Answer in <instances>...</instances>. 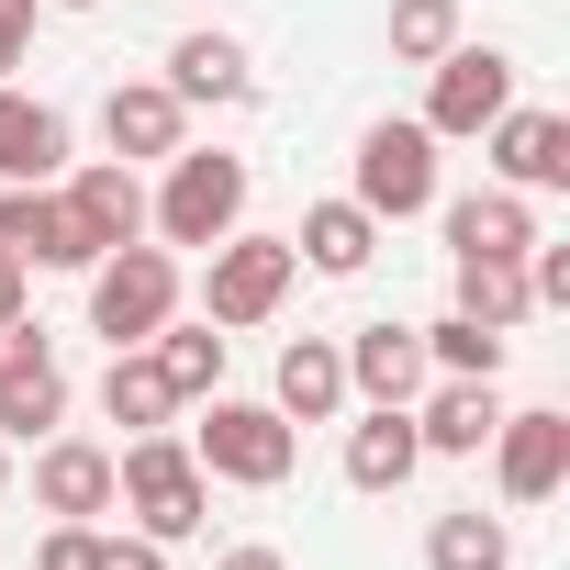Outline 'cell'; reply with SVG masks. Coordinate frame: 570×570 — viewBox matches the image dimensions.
I'll use <instances>...</instances> for the list:
<instances>
[{"label":"cell","mask_w":570,"mask_h":570,"mask_svg":"<svg viewBox=\"0 0 570 570\" xmlns=\"http://www.w3.org/2000/svg\"><path fill=\"white\" fill-rule=\"evenodd\" d=\"M112 503L135 514V537H157V548H190L202 525H213V470L190 459V436H135L124 459H112Z\"/></svg>","instance_id":"6da1fadb"},{"label":"cell","mask_w":570,"mask_h":570,"mask_svg":"<svg viewBox=\"0 0 570 570\" xmlns=\"http://www.w3.org/2000/svg\"><path fill=\"white\" fill-rule=\"evenodd\" d=\"M190 459L235 492H279L303 470V425L279 414V403H235V392H202L190 403Z\"/></svg>","instance_id":"7a4b0ae2"},{"label":"cell","mask_w":570,"mask_h":570,"mask_svg":"<svg viewBox=\"0 0 570 570\" xmlns=\"http://www.w3.org/2000/svg\"><path fill=\"white\" fill-rule=\"evenodd\" d=\"M235 224H246V157H224V146H179L168 179L146 190V235H157V246H224Z\"/></svg>","instance_id":"3957f363"},{"label":"cell","mask_w":570,"mask_h":570,"mask_svg":"<svg viewBox=\"0 0 570 570\" xmlns=\"http://www.w3.org/2000/svg\"><path fill=\"white\" fill-rule=\"evenodd\" d=\"M90 279V336H112V347H146L168 314H179V246H112V257H90L79 268Z\"/></svg>","instance_id":"277c9868"},{"label":"cell","mask_w":570,"mask_h":570,"mask_svg":"<svg viewBox=\"0 0 570 570\" xmlns=\"http://www.w3.org/2000/svg\"><path fill=\"white\" fill-rule=\"evenodd\" d=\"M213 268H202V314L235 336V325H268L279 303H292V279H303V257H292V235H224V246H202Z\"/></svg>","instance_id":"5b68a950"},{"label":"cell","mask_w":570,"mask_h":570,"mask_svg":"<svg viewBox=\"0 0 570 570\" xmlns=\"http://www.w3.org/2000/svg\"><path fill=\"white\" fill-rule=\"evenodd\" d=\"M347 202H358L370 224H414V213H436V135L381 112V124L358 135V179H347Z\"/></svg>","instance_id":"8992f818"},{"label":"cell","mask_w":570,"mask_h":570,"mask_svg":"<svg viewBox=\"0 0 570 570\" xmlns=\"http://www.w3.org/2000/svg\"><path fill=\"white\" fill-rule=\"evenodd\" d=\"M503 101H514V57H503V46H470V35H459V46H448V57L425 68V112H414V124H425L436 146H470V135H481V124H492Z\"/></svg>","instance_id":"52a82bcc"},{"label":"cell","mask_w":570,"mask_h":570,"mask_svg":"<svg viewBox=\"0 0 570 570\" xmlns=\"http://www.w3.org/2000/svg\"><path fill=\"white\" fill-rule=\"evenodd\" d=\"M481 157H492V179L503 190H570V112H537V101H503L492 124H481Z\"/></svg>","instance_id":"ba28073f"},{"label":"cell","mask_w":570,"mask_h":570,"mask_svg":"<svg viewBox=\"0 0 570 570\" xmlns=\"http://www.w3.org/2000/svg\"><path fill=\"white\" fill-rule=\"evenodd\" d=\"M101 146H112L124 168H168V157L190 146L179 90H168V79H112V90H101Z\"/></svg>","instance_id":"9c48e42d"},{"label":"cell","mask_w":570,"mask_h":570,"mask_svg":"<svg viewBox=\"0 0 570 570\" xmlns=\"http://www.w3.org/2000/svg\"><path fill=\"white\" fill-rule=\"evenodd\" d=\"M57 202H68V224L90 235V257H112V246H135V235H146V179H135L124 157H68Z\"/></svg>","instance_id":"30bf717a"},{"label":"cell","mask_w":570,"mask_h":570,"mask_svg":"<svg viewBox=\"0 0 570 570\" xmlns=\"http://www.w3.org/2000/svg\"><path fill=\"white\" fill-rule=\"evenodd\" d=\"M492 481H503V503H548V492L570 481V414H559V403L503 414V425H492Z\"/></svg>","instance_id":"8fae6325"},{"label":"cell","mask_w":570,"mask_h":570,"mask_svg":"<svg viewBox=\"0 0 570 570\" xmlns=\"http://www.w3.org/2000/svg\"><path fill=\"white\" fill-rule=\"evenodd\" d=\"M35 514H68V525H101L112 514V448L101 436H35Z\"/></svg>","instance_id":"7c38bea8"},{"label":"cell","mask_w":570,"mask_h":570,"mask_svg":"<svg viewBox=\"0 0 570 570\" xmlns=\"http://www.w3.org/2000/svg\"><path fill=\"white\" fill-rule=\"evenodd\" d=\"M336 358H347V403H414L436 381L414 325H358V336H336Z\"/></svg>","instance_id":"4fadbf2b"},{"label":"cell","mask_w":570,"mask_h":570,"mask_svg":"<svg viewBox=\"0 0 570 570\" xmlns=\"http://www.w3.org/2000/svg\"><path fill=\"white\" fill-rule=\"evenodd\" d=\"M68 179V112L35 90H0V190H46Z\"/></svg>","instance_id":"5bb4252c"},{"label":"cell","mask_w":570,"mask_h":570,"mask_svg":"<svg viewBox=\"0 0 570 570\" xmlns=\"http://www.w3.org/2000/svg\"><path fill=\"white\" fill-rule=\"evenodd\" d=\"M492 425H503V392H492V381H425V392H414V436H425V459H481Z\"/></svg>","instance_id":"9a60e30c"},{"label":"cell","mask_w":570,"mask_h":570,"mask_svg":"<svg viewBox=\"0 0 570 570\" xmlns=\"http://www.w3.org/2000/svg\"><path fill=\"white\" fill-rule=\"evenodd\" d=\"M0 257H23V268H90V235L68 224L57 179L46 190H0Z\"/></svg>","instance_id":"2e32d148"},{"label":"cell","mask_w":570,"mask_h":570,"mask_svg":"<svg viewBox=\"0 0 570 570\" xmlns=\"http://www.w3.org/2000/svg\"><path fill=\"white\" fill-rule=\"evenodd\" d=\"M168 90H179V112H235V101H257V68H246L235 35H179L168 46Z\"/></svg>","instance_id":"e0dca14e"},{"label":"cell","mask_w":570,"mask_h":570,"mask_svg":"<svg viewBox=\"0 0 570 570\" xmlns=\"http://www.w3.org/2000/svg\"><path fill=\"white\" fill-rule=\"evenodd\" d=\"M425 470V436H414V403H370L347 425V492H403Z\"/></svg>","instance_id":"ac0fdd59"},{"label":"cell","mask_w":570,"mask_h":570,"mask_svg":"<svg viewBox=\"0 0 570 570\" xmlns=\"http://www.w3.org/2000/svg\"><path fill=\"white\" fill-rule=\"evenodd\" d=\"M268 403L292 414V425H336V414H347V358H336V336H292V347H279Z\"/></svg>","instance_id":"d6986e66"},{"label":"cell","mask_w":570,"mask_h":570,"mask_svg":"<svg viewBox=\"0 0 570 570\" xmlns=\"http://www.w3.org/2000/svg\"><path fill=\"white\" fill-rule=\"evenodd\" d=\"M537 246V202L525 190H470V202H448V257H525Z\"/></svg>","instance_id":"ffe728a7"},{"label":"cell","mask_w":570,"mask_h":570,"mask_svg":"<svg viewBox=\"0 0 570 570\" xmlns=\"http://www.w3.org/2000/svg\"><path fill=\"white\" fill-rule=\"evenodd\" d=\"M292 257H303V268H325V279H358V268L381 257V224H370L358 202H314V213L292 224Z\"/></svg>","instance_id":"44dd1931"},{"label":"cell","mask_w":570,"mask_h":570,"mask_svg":"<svg viewBox=\"0 0 570 570\" xmlns=\"http://www.w3.org/2000/svg\"><path fill=\"white\" fill-rule=\"evenodd\" d=\"M448 279H459V314H470V325H492V336H514V325L537 314L525 257H448Z\"/></svg>","instance_id":"7402d4cb"},{"label":"cell","mask_w":570,"mask_h":570,"mask_svg":"<svg viewBox=\"0 0 570 570\" xmlns=\"http://www.w3.org/2000/svg\"><path fill=\"white\" fill-rule=\"evenodd\" d=\"M146 358L168 370V392H179V414H190L202 392H224V325H213V314H202V325H179V314H168V325L146 336Z\"/></svg>","instance_id":"603a6c76"},{"label":"cell","mask_w":570,"mask_h":570,"mask_svg":"<svg viewBox=\"0 0 570 570\" xmlns=\"http://www.w3.org/2000/svg\"><path fill=\"white\" fill-rule=\"evenodd\" d=\"M101 414L135 425V436H157V425H179V392H168V370H157L146 347H112V370H101Z\"/></svg>","instance_id":"cb8c5ba5"},{"label":"cell","mask_w":570,"mask_h":570,"mask_svg":"<svg viewBox=\"0 0 570 570\" xmlns=\"http://www.w3.org/2000/svg\"><path fill=\"white\" fill-rule=\"evenodd\" d=\"M425 570H514V525L481 514V503H448L425 525Z\"/></svg>","instance_id":"d4e9b609"},{"label":"cell","mask_w":570,"mask_h":570,"mask_svg":"<svg viewBox=\"0 0 570 570\" xmlns=\"http://www.w3.org/2000/svg\"><path fill=\"white\" fill-rule=\"evenodd\" d=\"M425 336V370L436 381H503V358H514V336H492V325H470V314H436V325H414Z\"/></svg>","instance_id":"484cf974"},{"label":"cell","mask_w":570,"mask_h":570,"mask_svg":"<svg viewBox=\"0 0 570 570\" xmlns=\"http://www.w3.org/2000/svg\"><path fill=\"white\" fill-rule=\"evenodd\" d=\"M57 425H68V370H57V358H35V370L0 381V436H12V448H35V436H57Z\"/></svg>","instance_id":"4316f807"},{"label":"cell","mask_w":570,"mask_h":570,"mask_svg":"<svg viewBox=\"0 0 570 570\" xmlns=\"http://www.w3.org/2000/svg\"><path fill=\"white\" fill-rule=\"evenodd\" d=\"M459 46V0H392V68H436Z\"/></svg>","instance_id":"83f0119b"},{"label":"cell","mask_w":570,"mask_h":570,"mask_svg":"<svg viewBox=\"0 0 570 570\" xmlns=\"http://www.w3.org/2000/svg\"><path fill=\"white\" fill-rule=\"evenodd\" d=\"M90 559H101V525H68V514H57L46 548H35V570H90Z\"/></svg>","instance_id":"f1b7e54d"},{"label":"cell","mask_w":570,"mask_h":570,"mask_svg":"<svg viewBox=\"0 0 570 570\" xmlns=\"http://www.w3.org/2000/svg\"><path fill=\"white\" fill-rule=\"evenodd\" d=\"M35 358H57V347H46V325H35V314H0V381L35 370Z\"/></svg>","instance_id":"f546056e"},{"label":"cell","mask_w":570,"mask_h":570,"mask_svg":"<svg viewBox=\"0 0 570 570\" xmlns=\"http://www.w3.org/2000/svg\"><path fill=\"white\" fill-rule=\"evenodd\" d=\"M35 12H46V0H0V90H12V68L35 46Z\"/></svg>","instance_id":"4dcf8cb0"},{"label":"cell","mask_w":570,"mask_h":570,"mask_svg":"<svg viewBox=\"0 0 570 570\" xmlns=\"http://www.w3.org/2000/svg\"><path fill=\"white\" fill-rule=\"evenodd\" d=\"M90 570H168V548H157V537H101Z\"/></svg>","instance_id":"1f68e13d"},{"label":"cell","mask_w":570,"mask_h":570,"mask_svg":"<svg viewBox=\"0 0 570 570\" xmlns=\"http://www.w3.org/2000/svg\"><path fill=\"white\" fill-rule=\"evenodd\" d=\"M0 314H35V268L23 257H0Z\"/></svg>","instance_id":"d6a6232c"},{"label":"cell","mask_w":570,"mask_h":570,"mask_svg":"<svg viewBox=\"0 0 570 570\" xmlns=\"http://www.w3.org/2000/svg\"><path fill=\"white\" fill-rule=\"evenodd\" d=\"M213 570H292V559H279V548H257V537H246V548H224Z\"/></svg>","instance_id":"836d02e7"},{"label":"cell","mask_w":570,"mask_h":570,"mask_svg":"<svg viewBox=\"0 0 570 570\" xmlns=\"http://www.w3.org/2000/svg\"><path fill=\"white\" fill-rule=\"evenodd\" d=\"M0 492H12V436H0Z\"/></svg>","instance_id":"e575fe53"},{"label":"cell","mask_w":570,"mask_h":570,"mask_svg":"<svg viewBox=\"0 0 570 570\" xmlns=\"http://www.w3.org/2000/svg\"><path fill=\"white\" fill-rule=\"evenodd\" d=\"M46 12H101V0H46Z\"/></svg>","instance_id":"d590c367"}]
</instances>
